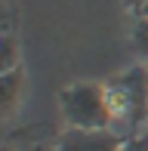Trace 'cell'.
Masks as SVG:
<instances>
[{
  "label": "cell",
  "mask_w": 148,
  "mask_h": 151,
  "mask_svg": "<svg viewBox=\"0 0 148 151\" xmlns=\"http://www.w3.org/2000/svg\"><path fill=\"white\" fill-rule=\"evenodd\" d=\"M62 105L68 120L77 129H105L111 111H108V99L99 86H74L62 96Z\"/></svg>",
  "instance_id": "cell-1"
},
{
  "label": "cell",
  "mask_w": 148,
  "mask_h": 151,
  "mask_svg": "<svg viewBox=\"0 0 148 151\" xmlns=\"http://www.w3.org/2000/svg\"><path fill=\"white\" fill-rule=\"evenodd\" d=\"M59 151H120V139L111 129H68Z\"/></svg>",
  "instance_id": "cell-2"
},
{
  "label": "cell",
  "mask_w": 148,
  "mask_h": 151,
  "mask_svg": "<svg viewBox=\"0 0 148 151\" xmlns=\"http://www.w3.org/2000/svg\"><path fill=\"white\" fill-rule=\"evenodd\" d=\"M133 40H136V50L142 52V56H148V19H142V22L136 25V34H133Z\"/></svg>",
  "instance_id": "cell-3"
},
{
  "label": "cell",
  "mask_w": 148,
  "mask_h": 151,
  "mask_svg": "<svg viewBox=\"0 0 148 151\" xmlns=\"http://www.w3.org/2000/svg\"><path fill=\"white\" fill-rule=\"evenodd\" d=\"M16 96V74H3V108H9V99Z\"/></svg>",
  "instance_id": "cell-4"
},
{
  "label": "cell",
  "mask_w": 148,
  "mask_h": 151,
  "mask_svg": "<svg viewBox=\"0 0 148 151\" xmlns=\"http://www.w3.org/2000/svg\"><path fill=\"white\" fill-rule=\"evenodd\" d=\"M120 151H148V136H139V139H130L120 145Z\"/></svg>",
  "instance_id": "cell-5"
},
{
  "label": "cell",
  "mask_w": 148,
  "mask_h": 151,
  "mask_svg": "<svg viewBox=\"0 0 148 151\" xmlns=\"http://www.w3.org/2000/svg\"><path fill=\"white\" fill-rule=\"evenodd\" d=\"M3 68L6 71L12 68V46H9V40H3Z\"/></svg>",
  "instance_id": "cell-6"
},
{
  "label": "cell",
  "mask_w": 148,
  "mask_h": 151,
  "mask_svg": "<svg viewBox=\"0 0 148 151\" xmlns=\"http://www.w3.org/2000/svg\"><path fill=\"white\" fill-rule=\"evenodd\" d=\"M25 151H50V148H43V145H31V148H25Z\"/></svg>",
  "instance_id": "cell-7"
},
{
  "label": "cell",
  "mask_w": 148,
  "mask_h": 151,
  "mask_svg": "<svg viewBox=\"0 0 148 151\" xmlns=\"http://www.w3.org/2000/svg\"><path fill=\"white\" fill-rule=\"evenodd\" d=\"M133 3H139V6H148V0H133Z\"/></svg>",
  "instance_id": "cell-8"
},
{
  "label": "cell",
  "mask_w": 148,
  "mask_h": 151,
  "mask_svg": "<svg viewBox=\"0 0 148 151\" xmlns=\"http://www.w3.org/2000/svg\"><path fill=\"white\" fill-rule=\"evenodd\" d=\"M142 12H145V19H148V6H142Z\"/></svg>",
  "instance_id": "cell-9"
}]
</instances>
